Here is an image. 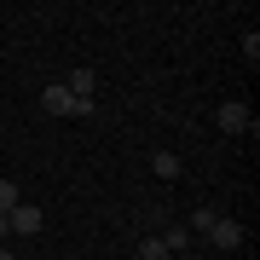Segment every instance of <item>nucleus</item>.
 Segmentation results:
<instances>
[{
	"instance_id": "obj_1",
	"label": "nucleus",
	"mask_w": 260,
	"mask_h": 260,
	"mask_svg": "<svg viewBox=\"0 0 260 260\" xmlns=\"http://www.w3.org/2000/svg\"><path fill=\"white\" fill-rule=\"evenodd\" d=\"M41 110H52V116H99V104L93 99H70L64 81H52L47 93H41Z\"/></svg>"
},
{
	"instance_id": "obj_2",
	"label": "nucleus",
	"mask_w": 260,
	"mask_h": 260,
	"mask_svg": "<svg viewBox=\"0 0 260 260\" xmlns=\"http://www.w3.org/2000/svg\"><path fill=\"white\" fill-rule=\"evenodd\" d=\"M6 225H12V237H35L41 225H47V214H41L35 203H18V208L6 214Z\"/></svg>"
},
{
	"instance_id": "obj_3",
	"label": "nucleus",
	"mask_w": 260,
	"mask_h": 260,
	"mask_svg": "<svg viewBox=\"0 0 260 260\" xmlns=\"http://www.w3.org/2000/svg\"><path fill=\"white\" fill-rule=\"evenodd\" d=\"M214 121H220L225 133H249V121H254V116H249V104H237V99H232V104H220V110H214Z\"/></svg>"
},
{
	"instance_id": "obj_4",
	"label": "nucleus",
	"mask_w": 260,
	"mask_h": 260,
	"mask_svg": "<svg viewBox=\"0 0 260 260\" xmlns=\"http://www.w3.org/2000/svg\"><path fill=\"white\" fill-rule=\"evenodd\" d=\"M93 87H99V75H93V70L81 64V70H70V81H64V93H70V99H93Z\"/></svg>"
},
{
	"instance_id": "obj_5",
	"label": "nucleus",
	"mask_w": 260,
	"mask_h": 260,
	"mask_svg": "<svg viewBox=\"0 0 260 260\" xmlns=\"http://www.w3.org/2000/svg\"><path fill=\"white\" fill-rule=\"evenodd\" d=\"M208 243H214V249H237V243H243V225H237V220H214Z\"/></svg>"
},
{
	"instance_id": "obj_6",
	"label": "nucleus",
	"mask_w": 260,
	"mask_h": 260,
	"mask_svg": "<svg viewBox=\"0 0 260 260\" xmlns=\"http://www.w3.org/2000/svg\"><path fill=\"white\" fill-rule=\"evenodd\" d=\"M150 168H156V179H179V174H185V162H179L174 150H156V156H150Z\"/></svg>"
},
{
	"instance_id": "obj_7",
	"label": "nucleus",
	"mask_w": 260,
	"mask_h": 260,
	"mask_svg": "<svg viewBox=\"0 0 260 260\" xmlns=\"http://www.w3.org/2000/svg\"><path fill=\"white\" fill-rule=\"evenodd\" d=\"M214 220H220V214H214V208H197V214H191V225H185V232H197V237H208V232H214Z\"/></svg>"
},
{
	"instance_id": "obj_8",
	"label": "nucleus",
	"mask_w": 260,
	"mask_h": 260,
	"mask_svg": "<svg viewBox=\"0 0 260 260\" xmlns=\"http://www.w3.org/2000/svg\"><path fill=\"white\" fill-rule=\"evenodd\" d=\"M133 260H174V254L162 249V237H145V243H139V254H133Z\"/></svg>"
},
{
	"instance_id": "obj_9",
	"label": "nucleus",
	"mask_w": 260,
	"mask_h": 260,
	"mask_svg": "<svg viewBox=\"0 0 260 260\" xmlns=\"http://www.w3.org/2000/svg\"><path fill=\"white\" fill-rule=\"evenodd\" d=\"M185 243H191L185 225H168V232H162V249H168V254H174V249H185Z\"/></svg>"
},
{
	"instance_id": "obj_10",
	"label": "nucleus",
	"mask_w": 260,
	"mask_h": 260,
	"mask_svg": "<svg viewBox=\"0 0 260 260\" xmlns=\"http://www.w3.org/2000/svg\"><path fill=\"white\" fill-rule=\"evenodd\" d=\"M18 203H23V197H18V185H12V179H0V214H12Z\"/></svg>"
},
{
	"instance_id": "obj_11",
	"label": "nucleus",
	"mask_w": 260,
	"mask_h": 260,
	"mask_svg": "<svg viewBox=\"0 0 260 260\" xmlns=\"http://www.w3.org/2000/svg\"><path fill=\"white\" fill-rule=\"evenodd\" d=\"M6 237H12V225H6V214H0V243H6Z\"/></svg>"
},
{
	"instance_id": "obj_12",
	"label": "nucleus",
	"mask_w": 260,
	"mask_h": 260,
	"mask_svg": "<svg viewBox=\"0 0 260 260\" xmlns=\"http://www.w3.org/2000/svg\"><path fill=\"white\" fill-rule=\"evenodd\" d=\"M0 260H12V249H0Z\"/></svg>"
}]
</instances>
